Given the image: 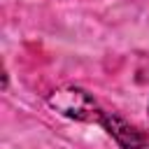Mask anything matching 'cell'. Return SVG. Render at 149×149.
<instances>
[{
	"label": "cell",
	"mask_w": 149,
	"mask_h": 149,
	"mask_svg": "<svg viewBox=\"0 0 149 149\" xmlns=\"http://www.w3.org/2000/svg\"><path fill=\"white\" fill-rule=\"evenodd\" d=\"M49 105L61 112L63 116H70V119H77V121H95L100 123L105 112L95 98L91 93H86L84 88H77V86H65V88H58L49 95Z\"/></svg>",
	"instance_id": "1"
},
{
	"label": "cell",
	"mask_w": 149,
	"mask_h": 149,
	"mask_svg": "<svg viewBox=\"0 0 149 149\" xmlns=\"http://www.w3.org/2000/svg\"><path fill=\"white\" fill-rule=\"evenodd\" d=\"M100 126H102L123 149H142V147L147 144V137H144L135 126H130L128 121H123V119H121L119 114H114V112H105Z\"/></svg>",
	"instance_id": "2"
}]
</instances>
